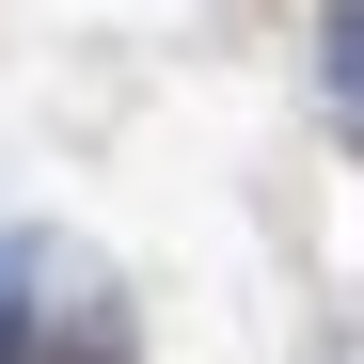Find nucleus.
<instances>
[{
  "label": "nucleus",
  "instance_id": "obj_1",
  "mask_svg": "<svg viewBox=\"0 0 364 364\" xmlns=\"http://www.w3.org/2000/svg\"><path fill=\"white\" fill-rule=\"evenodd\" d=\"M317 64H333V111L364 127V0H333V32H317Z\"/></svg>",
  "mask_w": 364,
  "mask_h": 364
},
{
  "label": "nucleus",
  "instance_id": "obj_2",
  "mask_svg": "<svg viewBox=\"0 0 364 364\" xmlns=\"http://www.w3.org/2000/svg\"><path fill=\"white\" fill-rule=\"evenodd\" d=\"M0 364H48V317H32V285L0 269Z\"/></svg>",
  "mask_w": 364,
  "mask_h": 364
}]
</instances>
